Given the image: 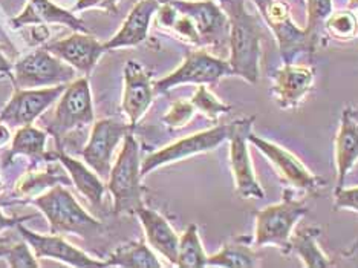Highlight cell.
I'll return each instance as SVG.
<instances>
[{
  "label": "cell",
  "instance_id": "2e32d148",
  "mask_svg": "<svg viewBox=\"0 0 358 268\" xmlns=\"http://www.w3.org/2000/svg\"><path fill=\"white\" fill-rule=\"evenodd\" d=\"M123 77L124 91L121 108L126 113L129 125L135 127L150 108L155 97V83L150 72L135 60H129L124 64Z\"/></svg>",
  "mask_w": 358,
  "mask_h": 268
},
{
  "label": "cell",
  "instance_id": "836d02e7",
  "mask_svg": "<svg viewBox=\"0 0 358 268\" xmlns=\"http://www.w3.org/2000/svg\"><path fill=\"white\" fill-rule=\"evenodd\" d=\"M336 210H348V212L358 213V185L357 188H341L336 190Z\"/></svg>",
  "mask_w": 358,
  "mask_h": 268
},
{
  "label": "cell",
  "instance_id": "cb8c5ba5",
  "mask_svg": "<svg viewBox=\"0 0 358 268\" xmlns=\"http://www.w3.org/2000/svg\"><path fill=\"white\" fill-rule=\"evenodd\" d=\"M320 233L322 230L319 227H305L292 233L291 237L289 253L297 255L308 268H327L332 265V261L324 255L317 242Z\"/></svg>",
  "mask_w": 358,
  "mask_h": 268
},
{
  "label": "cell",
  "instance_id": "f35d334b",
  "mask_svg": "<svg viewBox=\"0 0 358 268\" xmlns=\"http://www.w3.org/2000/svg\"><path fill=\"white\" fill-rule=\"evenodd\" d=\"M117 2H118V0H106V2H104V6H106V8H108V10H109V8H110L112 5H115ZM134 2L136 3V2H138V0H134Z\"/></svg>",
  "mask_w": 358,
  "mask_h": 268
},
{
  "label": "cell",
  "instance_id": "8fae6325",
  "mask_svg": "<svg viewBox=\"0 0 358 268\" xmlns=\"http://www.w3.org/2000/svg\"><path fill=\"white\" fill-rule=\"evenodd\" d=\"M229 136L230 125H219L164 146V148L150 153L148 158L141 161V175L145 176L158 167L172 164V162H178L193 155H199V153L215 150L217 146L229 141Z\"/></svg>",
  "mask_w": 358,
  "mask_h": 268
},
{
  "label": "cell",
  "instance_id": "6da1fadb",
  "mask_svg": "<svg viewBox=\"0 0 358 268\" xmlns=\"http://www.w3.org/2000/svg\"><path fill=\"white\" fill-rule=\"evenodd\" d=\"M221 8L230 23L229 63L233 76L256 85L260 77V54H262V27L256 14L247 10V0H222Z\"/></svg>",
  "mask_w": 358,
  "mask_h": 268
},
{
  "label": "cell",
  "instance_id": "7c38bea8",
  "mask_svg": "<svg viewBox=\"0 0 358 268\" xmlns=\"http://www.w3.org/2000/svg\"><path fill=\"white\" fill-rule=\"evenodd\" d=\"M132 129L134 127L130 125L120 123V121L110 118L94 123L89 141L81 150V157L101 180H109L113 152L124 140V136L132 132Z\"/></svg>",
  "mask_w": 358,
  "mask_h": 268
},
{
  "label": "cell",
  "instance_id": "e575fe53",
  "mask_svg": "<svg viewBox=\"0 0 358 268\" xmlns=\"http://www.w3.org/2000/svg\"><path fill=\"white\" fill-rule=\"evenodd\" d=\"M31 216H28V218H23V219H19V218H10V216H6V215H3V212H2V209H0V233H2L3 230H6V229H10V227H17V224L19 223H22V221H25V219H29Z\"/></svg>",
  "mask_w": 358,
  "mask_h": 268
},
{
  "label": "cell",
  "instance_id": "5b68a950",
  "mask_svg": "<svg viewBox=\"0 0 358 268\" xmlns=\"http://www.w3.org/2000/svg\"><path fill=\"white\" fill-rule=\"evenodd\" d=\"M253 2L266 25L273 31L283 63H292L302 52L314 54L317 51L305 28H299L292 22L287 3L282 0H253Z\"/></svg>",
  "mask_w": 358,
  "mask_h": 268
},
{
  "label": "cell",
  "instance_id": "e0dca14e",
  "mask_svg": "<svg viewBox=\"0 0 358 268\" xmlns=\"http://www.w3.org/2000/svg\"><path fill=\"white\" fill-rule=\"evenodd\" d=\"M17 229L20 234L28 242L31 250L34 251L36 258H50L55 259V261H62L71 267H106V261H99L87 256L85 251L76 248L71 246L69 242L64 241L62 234H42L36 233L29 229H27L22 223L17 224Z\"/></svg>",
  "mask_w": 358,
  "mask_h": 268
},
{
  "label": "cell",
  "instance_id": "74e56055",
  "mask_svg": "<svg viewBox=\"0 0 358 268\" xmlns=\"http://www.w3.org/2000/svg\"><path fill=\"white\" fill-rule=\"evenodd\" d=\"M348 8L349 10H358V0H349Z\"/></svg>",
  "mask_w": 358,
  "mask_h": 268
},
{
  "label": "cell",
  "instance_id": "52a82bcc",
  "mask_svg": "<svg viewBox=\"0 0 358 268\" xmlns=\"http://www.w3.org/2000/svg\"><path fill=\"white\" fill-rule=\"evenodd\" d=\"M76 78V69L45 48L23 57L14 64L15 89H38L66 85Z\"/></svg>",
  "mask_w": 358,
  "mask_h": 268
},
{
  "label": "cell",
  "instance_id": "8992f818",
  "mask_svg": "<svg viewBox=\"0 0 358 268\" xmlns=\"http://www.w3.org/2000/svg\"><path fill=\"white\" fill-rule=\"evenodd\" d=\"M94 120L91 87H89L87 78L81 77L74 83L68 85L60 95L54 117L50 126L46 127V134L59 141L76 129L92 125Z\"/></svg>",
  "mask_w": 358,
  "mask_h": 268
},
{
  "label": "cell",
  "instance_id": "d4e9b609",
  "mask_svg": "<svg viewBox=\"0 0 358 268\" xmlns=\"http://www.w3.org/2000/svg\"><path fill=\"white\" fill-rule=\"evenodd\" d=\"M260 265V258L250 246V239L239 238L234 242L225 244L217 253L208 256L207 267H227V268H255Z\"/></svg>",
  "mask_w": 358,
  "mask_h": 268
},
{
  "label": "cell",
  "instance_id": "f1b7e54d",
  "mask_svg": "<svg viewBox=\"0 0 358 268\" xmlns=\"http://www.w3.org/2000/svg\"><path fill=\"white\" fill-rule=\"evenodd\" d=\"M334 11L332 0H306V28L309 38L315 48H319L320 38H322V29L324 27V22L329 17Z\"/></svg>",
  "mask_w": 358,
  "mask_h": 268
},
{
  "label": "cell",
  "instance_id": "83f0119b",
  "mask_svg": "<svg viewBox=\"0 0 358 268\" xmlns=\"http://www.w3.org/2000/svg\"><path fill=\"white\" fill-rule=\"evenodd\" d=\"M207 259L208 256L204 247H202L198 225L190 224L182 233V237H179L176 267L202 268L207 267Z\"/></svg>",
  "mask_w": 358,
  "mask_h": 268
},
{
  "label": "cell",
  "instance_id": "9a60e30c",
  "mask_svg": "<svg viewBox=\"0 0 358 268\" xmlns=\"http://www.w3.org/2000/svg\"><path fill=\"white\" fill-rule=\"evenodd\" d=\"M315 83L314 68L306 64L283 63L274 71L271 94L280 109H296L305 97L313 92Z\"/></svg>",
  "mask_w": 358,
  "mask_h": 268
},
{
  "label": "cell",
  "instance_id": "44dd1931",
  "mask_svg": "<svg viewBox=\"0 0 358 268\" xmlns=\"http://www.w3.org/2000/svg\"><path fill=\"white\" fill-rule=\"evenodd\" d=\"M136 216L143 225L149 246L155 251H158L162 258H166L170 265L176 267L179 237L173 230V227L161 213L145 206L138 210Z\"/></svg>",
  "mask_w": 358,
  "mask_h": 268
},
{
  "label": "cell",
  "instance_id": "7402d4cb",
  "mask_svg": "<svg viewBox=\"0 0 358 268\" xmlns=\"http://www.w3.org/2000/svg\"><path fill=\"white\" fill-rule=\"evenodd\" d=\"M14 28L27 25H46V23H62L77 32H89L86 23L76 14L63 10L51 0H29L25 10L11 20Z\"/></svg>",
  "mask_w": 358,
  "mask_h": 268
},
{
  "label": "cell",
  "instance_id": "d590c367",
  "mask_svg": "<svg viewBox=\"0 0 358 268\" xmlns=\"http://www.w3.org/2000/svg\"><path fill=\"white\" fill-rule=\"evenodd\" d=\"M8 138H10L8 129L3 126V123H0V146H2L5 141H8Z\"/></svg>",
  "mask_w": 358,
  "mask_h": 268
},
{
  "label": "cell",
  "instance_id": "ba28073f",
  "mask_svg": "<svg viewBox=\"0 0 358 268\" xmlns=\"http://www.w3.org/2000/svg\"><path fill=\"white\" fill-rule=\"evenodd\" d=\"M248 141L262 153V155L270 161V164L274 167L275 172L280 176L283 183L291 185L294 190H302L309 195H317L322 192L327 185V181L323 178L314 175L300 158L294 153H291L283 146L266 140L264 136H259L251 132L248 135Z\"/></svg>",
  "mask_w": 358,
  "mask_h": 268
},
{
  "label": "cell",
  "instance_id": "5bb4252c",
  "mask_svg": "<svg viewBox=\"0 0 358 268\" xmlns=\"http://www.w3.org/2000/svg\"><path fill=\"white\" fill-rule=\"evenodd\" d=\"M176 10L187 15L201 38V46L221 45L229 40L230 23L225 11L216 0L189 2V0H169Z\"/></svg>",
  "mask_w": 358,
  "mask_h": 268
},
{
  "label": "cell",
  "instance_id": "4316f807",
  "mask_svg": "<svg viewBox=\"0 0 358 268\" xmlns=\"http://www.w3.org/2000/svg\"><path fill=\"white\" fill-rule=\"evenodd\" d=\"M46 140L48 134L40 129L29 126L20 127L14 135L11 150L8 153V161L13 160L15 155H28L37 160L51 158L46 153Z\"/></svg>",
  "mask_w": 358,
  "mask_h": 268
},
{
  "label": "cell",
  "instance_id": "484cf974",
  "mask_svg": "<svg viewBox=\"0 0 358 268\" xmlns=\"http://www.w3.org/2000/svg\"><path fill=\"white\" fill-rule=\"evenodd\" d=\"M106 267L124 268H161L162 264L150 250L149 244L143 241L129 242L118 247L106 261Z\"/></svg>",
  "mask_w": 358,
  "mask_h": 268
},
{
  "label": "cell",
  "instance_id": "277c9868",
  "mask_svg": "<svg viewBox=\"0 0 358 268\" xmlns=\"http://www.w3.org/2000/svg\"><path fill=\"white\" fill-rule=\"evenodd\" d=\"M29 202L45 215L54 234H78L87 238L101 230L99 219L89 215L63 185H54L50 192Z\"/></svg>",
  "mask_w": 358,
  "mask_h": 268
},
{
  "label": "cell",
  "instance_id": "7a4b0ae2",
  "mask_svg": "<svg viewBox=\"0 0 358 268\" xmlns=\"http://www.w3.org/2000/svg\"><path fill=\"white\" fill-rule=\"evenodd\" d=\"M141 178L140 143L132 132H129L108 180V190L113 198V213L136 215L144 206Z\"/></svg>",
  "mask_w": 358,
  "mask_h": 268
},
{
  "label": "cell",
  "instance_id": "b9f144b4",
  "mask_svg": "<svg viewBox=\"0 0 358 268\" xmlns=\"http://www.w3.org/2000/svg\"><path fill=\"white\" fill-rule=\"evenodd\" d=\"M357 36H358V34H357Z\"/></svg>",
  "mask_w": 358,
  "mask_h": 268
},
{
  "label": "cell",
  "instance_id": "4dcf8cb0",
  "mask_svg": "<svg viewBox=\"0 0 358 268\" xmlns=\"http://www.w3.org/2000/svg\"><path fill=\"white\" fill-rule=\"evenodd\" d=\"M193 106L196 111L202 112L204 115L211 120V121H217V118L222 115V113H227L231 111V106L229 104H225L224 101H221L217 99V97L210 92L206 85H199L196 91H194L192 100Z\"/></svg>",
  "mask_w": 358,
  "mask_h": 268
},
{
  "label": "cell",
  "instance_id": "60d3db41",
  "mask_svg": "<svg viewBox=\"0 0 358 268\" xmlns=\"http://www.w3.org/2000/svg\"><path fill=\"white\" fill-rule=\"evenodd\" d=\"M300 2H302V3H303V0H300Z\"/></svg>",
  "mask_w": 358,
  "mask_h": 268
},
{
  "label": "cell",
  "instance_id": "603a6c76",
  "mask_svg": "<svg viewBox=\"0 0 358 268\" xmlns=\"http://www.w3.org/2000/svg\"><path fill=\"white\" fill-rule=\"evenodd\" d=\"M54 158L59 160L63 167L68 170L71 183L76 184L78 192L83 195L94 207L100 209L103 202V195L106 190V185L103 184L101 178L96 175L94 170H89L83 162L66 155V153L59 152L55 153Z\"/></svg>",
  "mask_w": 358,
  "mask_h": 268
},
{
  "label": "cell",
  "instance_id": "1f68e13d",
  "mask_svg": "<svg viewBox=\"0 0 358 268\" xmlns=\"http://www.w3.org/2000/svg\"><path fill=\"white\" fill-rule=\"evenodd\" d=\"M194 112H196V109H194L190 100H179L172 104V108H170L166 115L162 117V121H164L169 127L179 129L190 123Z\"/></svg>",
  "mask_w": 358,
  "mask_h": 268
},
{
  "label": "cell",
  "instance_id": "4fadbf2b",
  "mask_svg": "<svg viewBox=\"0 0 358 268\" xmlns=\"http://www.w3.org/2000/svg\"><path fill=\"white\" fill-rule=\"evenodd\" d=\"M68 85L38 87V89H15L13 99L0 112V123L10 127L29 126L42 113L60 99Z\"/></svg>",
  "mask_w": 358,
  "mask_h": 268
},
{
  "label": "cell",
  "instance_id": "8d00e7d4",
  "mask_svg": "<svg viewBox=\"0 0 358 268\" xmlns=\"http://www.w3.org/2000/svg\"><path fill=\"white\" fill-rule=\"evenodd\" d=\"M11 246H3V244H0V258H5L8 251H10Z\"/></svg>",
  "mask_w": 358,
  "mask_h": 268
},
{
  "label": "cell",
  "instance_id": "ffe728a7",
  "mask_svg": "<svg viewBox=\"0 0 358 268\" xmlns=\"http://www.w3.org/2000/svg\"><path fill=\"white\" fill-rule=\"evenodd\" d=\"M161 2L162 0H138L117 34L103 43L104 50L112 51L143 43L149 36L150 22L161 6Z\"/></svg>",
  "mask_w": 358,
  "mask_h": 268
},
{
  "label": "cell",
  "instance_id": "9c48e42d",
  "mask_svg": "<svg viewBox=\"0 0 358 268\" xmlns=\"http://www.w3.org/2000/svg\"><path fill=\"white\" fill-rule=\"evenodd\" d=\"M253 125L255 117L239 118L230 123V167L236 193L243 199H262L265 197L248 150V135L253 132Z\"/></svg>",
  "mask_w": 358,
  "mask_h": 268
},
{
  "label": "cell",
  "instance_id": "d6986e66",
  "mask_svg": "<svg viewBox=\"0 0 358 268\" xmlns=\"http://www.w3.org/2000/svg\"><path fill=\"white\" fill-rule=\"evenodd\" d=\"M334 158L337 169V188H345L349 172L358 162V108H345L334 138Z\"/></svg>",
  "mask_w": 358,
  "mask_h": 268
},
{
  "label": "cell",
  "instance_id": "30bf717a",
  "mask_svg": "<svg viewBox=\"0 0 358 268\" xmlns=\"http://www.w3.org/2000/svg\"><path fill=\"white\" fill-rule=\"evenodd\" d=\"M230 76H233V71L229 62L211 55L206 50L190 51L173 72L155 81V92H167L179 85H215Z\"/></svg>",
  "mask_w": 358,
  "mask_h": 268
},
{
  "label": "cell",
  "instance_id": "ac0fdd59",
  "mask_svg": "<svg viewBox=\"0 0 358 268\" xmlns=\"http://www.w3.org/2000/svg\"><path fill=\"white\" fill-rule=\"evenodd\" d=\"M45 50L59 57L63 62L71 64L76 71L89 76L92 72L96 62L106 52L103 43L95 37L89 36V32H77L66 38L45 45Z\"/></svg>",
  "mask_w": 358,
  "mask_h": 268
},
{
  "label": "cell",
  "instance_id": "ab89813d",
  "mask_svg": "<svg viewBox=\"0 0 358 268\" xmlns=\"http://www.w3.org/2000/svg\"><path fill=\"white\" fill-rule=\"evenodd\" d=\"M216 2H219V3H221V2H222V0H216Z\"/></svg>",
  "mask_w": 358,
  "mask_h": 268
},
{
  "label": "cell",
  "instance_id": "3957f363",
  "mask_svg": "<svg viewBox=\"0 0 358 268\" xmlns=\"http://www.w3.org/2000/svg\"><path fill=\"white\" fill-rule=\"evenodd\" d=\"M308 206L297 199L294 192L283 190V198L256 213L253 247L274 246L283 255H289V242L294 229L306 213Z\"/></svg>",
  "mask_w": 358,
  "mask_h": 268
},
{
  "label": "cell",
  "instance_id": "f546056e",
  "mask_svg": "<svg viewBox=\"0 0 358 268\" xmlns=\"http://www.w3.org/2000/svg\"><path fill=\"white\" fill-rule=\"evenodd\" d=\"M328 34L337 40H351L358 34V20L351 10L336 11L324 22Z\"/></svg>",
  "mask_w": 358,
  "mask_h": 268
},
{
  "label": "cell",
  "instance_id": "d6a6232c",
  "mask_svg": "<svg viewBox=\"0 0 358 268\" xmlns=\"http://www.w3.org/2000/svg\"><path fill=\"white\" fill-rule=\"evenodd\" d=\"M5 259H6L8 265L13 268H36V267H38L36 255H32L31 247H28L27 241L22 244H15V246H11Z\"/></svg>",
  "mask_w": 358,
  "mask_h": 268
}]
</instances>
